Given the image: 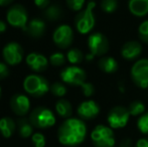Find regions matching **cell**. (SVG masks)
Segmentation results:
<instances>
[{"label": "cell", "mask_w": 148, "mask_h": 147, "mask_svg": "<svg viewBox=\"0 0 148 147\" xmlns=\"http://www.w3.org/2000/svg\"><path fill=\"white\" fill-rule=\"evenodd\" d=\"M94 55H91V53H88V55H86V59L87 61H92V59H94Z\"/></svg>", "instance_id": "obj_40"}, {"label": "cell", "mask_w": 148, "mask_h": 147, "mask_svg": "<svg viewBox=\"0 0 148 147\" xmlns=\"http://www.w3.org/2000/svg\"><path fill=\"white\" fill-rule=\"evenodd\" d=\"M96 7L95 1L88 2L87 6L79 12L75 18L76 28L81 34H88L93 30L96 23V18L94 15V9Z\"/></svg>", "instance_id": "obj_2"}, {"label": "cell", "mask_w": 148, "mask_h": 147, "mask_svg": "<svg viewBox=\"0 0 148 147\" xmlns=\"http://www.w3.org/2000/svg\"><path fill=\"white\" fill-rule=\"evenodd\" d=\"M0 97H1V87H0Z\"/></svg>", "instance_id": "obj_41"}, {"label": "cell", "mask_w": 148, "mask_h": 147, "mask_svg": "<svg viewBox=\"0 0 148 147\" xmlns=\"http://www.w3.org/2000/svg\"><path fill=\"white\" fill-rule=\"evenodd\" d=\"M16 129L14 120L10 117H3L0 119V133L4 138H10Z\"/></svg>", "instance_id": "obj_20"}, {"label": "cell", "mask_w": 148, "mask_h": 147, "mask_svg": "<svg viewBox=\"0 0 148 147\" xmlns=\"http://www.w3.org/2000/svg\"><path fill=\"white\" fill-rule=\"evenodd\" d=\"M11 110L17 116H24L30 109V101L27 96L23 94H16L10 100Z\"/></svg>", "instance_id": "obj_13"}, {"label": "cell", "mask_w": 148, "mask_h": 147, "mask_svg": "<svg viewBox=\"0 0 148 147\" xmlns=\"http://www.w3.org/2000/svg\"><path fill=\"white\" fill-rule=\"evenodd\" d=\"M81 89L83 91V94L85 95V97H91L93 96L94 92H95V88L91 83H84V84L81 86Z\"/></svg>", "instance_id": "obj_33"}, {"label": "cell", "mask_w": 148, "mask_h": 147, "mask_svg": "<svg viewBox=\"0 0 148 147\" xmlns=\"http://www.w3.org/2000/svg\"><path fill=\"white\" fill-rule=\"evenodd\" d=\"M56 111H57L58 115L60 116L62 118H70L73 113V108L71 103L68 100L64 99H60L56 104Z\"/></svg>", "instance_id": "obj_22"}, {"label": "cell", "mask_w": 148, "mask_h": 147, "mask_svg": "<svg viewBox=\"0 0 148 147\" xmlns=\"http://www.w3.org/2000/svg\"><path fill=\"white\" fill-rule=\"evenodd\" d=\"M77 112L82 120H91L99 115L100 107L94 100H87L79 105Z\"/></svg>", "instance_id": "obj_14"}, {"label": "cell", "mask_w": 148, "mask_h": 147, "mask_svg": "<svg viewBox=\"0 0 148 147\" xmlns=\"http://www.w3.org/2000/svg\"><path fill=\"white\" fill-rule=\"evenodd\" d=\"M86 0H66V4L70 9L74 10V11H81L83 10Z\"/></svg>", "instance_id": "obj_32"}, {"label": "cell", "mask_w": 148, "mask_h": 147, "mask_svg": "<svg viewBox=\"0 0 148 147\" xmlns=\"http://www.w3.org/2000/svg\"><path fill=\"white\" fill-rule=\"evenodd\" d=\"M119 147H132V141L130 138H125L121 141Z\"/></svg>", "instance_id": "obj_37"}, {"label": "cell", "mask_w": 148, "mask_h": 147, "mask_svg": "<svg viewBox=\"0 0 148 147\" xmlns=\"http://www.w3.org/2000/svg\"><path fill=\"white\" fill-rule=\"evenodd\" d=\"M137 128L142 134L148 135V112L141 115L137 120Z\"/></svg>", "instance_id": "obj_27"}, {"label": "cell", "mask_w": 148, "mask_h": 147, "mask_svg": "<svg viewBox=\"0 0 148 147\" xmlns=\"http://www.w3.org/2000/svg\"><path fill=\"white\" fill-rule=\"evenodd\" d=\"M45 28L47 25L43 20H41L40 18H32L24 28V31L32 37H40L45 34Z\"/></svg>", "instance_id": "obj_17"}, {"label": "cell", "mask_w": 148, "mask_h": 147, "mask_svg": "<svg viewBox=\"0 0 148 147\" xmlns=\"http://www.w3.org/2000/svg\"><path fill=\"white\" fill-rule=\"evenodd\" d=\"M142 53V45L139 41L130 40L124 43L121 49V55L127 61L136 59Z\"/></svg>", "instance_id": "obj_16"}, {"label": "cell", "mask_w": 148, "mask_h": 147, "mask_svg": "<svg viewBox=\"0 0 148 147\" xmlns=\"http://www.w3.org/2000/svg\"><path fill=\"white\" fill-rule=\"evenodd\" d=\"M2 55H3V59L6 64L10 66H16L22 61L23 49L19 43L11 41L3 47Z\"/></svg>", "instance_id": "obj_12"}, {"label": "cell", "mask_w": 148, "mask_h": 147, "mask_svg": "<svg viewBox=\"0 0 148 147\" xmlns=\"http://www.w3.org/2000/svg\"><path fill=\"white\" fill-rule=\"evenodd\" d=\"M135 147H148V138H141L135 144Z\"/></svg>", "instance_id": "obj_36"}, {"label": "cell", "mask_w": 148, "mask_h": 147, "mask_svg": "<svg viewBox=\"0 0 148 147\" xmlns=\"http://www.w3.org/2000/svg\"><path fill=\"white\" fill-rule=\"evenodd\" d=\"M131 78L140 89H148V59H140L131 68Z\"/></svg>", "instance_id": "obj_6"}, {"label": "cell", "mask_w": 148, "mask_h": 147, "mask_svg": "<svg viewBox=\"0 0 148 147\" xmlns=\"http://www.w3.org/2000/svg\"><path fill=\"white\" fill-rule=\"evenodd\" d=\"M6 18H7V22L11 26L17 28H23V30L28 23L27 12H26L25 8L19 4L13 5L8 9Z\"/></svg>", "instance_id": "obj_10"}, {"label": "cell", "mask_w": 148, "mask_h": 147, "mask_svg": "<svg viewBox=\"0 0 148 147\" xmlns=\"http://www.w3.org/2000/svg\"><path fill=\"white\" fill-rule=\"evenodd\" d=\"M34 4L40 9H45L49 7V0H34Z\"/></svg>", "instance_id": "obj_35"}, {"label": "cell", "mask_w": 148, "mask_h": 147, "mask_svg": "<svg viewBox=\"0 0 148 147\" xmlns=\"http://www.w3.org/2000/svg\"><path fill=\"white\" fill-rule=\"evenodd\" d=\"M98 67L105 74H114L118 71V63L112 57H102L98 62Z\"/></svg>", "instance_id": "obj_19"}, {"label": "cell", "mask_w": 148, "mask_h": 147, "mask_svg": "<svg viewBox=\"0 0 148 147\" xmlns=\"http://www.w3.org/2000/svg\"><path fill=\"white\" fill-rule=\"evenodd\" d=\"M31 141L34 147H45V136L42 133H33L31 136Z\"/></svg>", "instance_id": "obj_31"}, {"label": "cell", "mask_w": 148, "mask_h": 147, "mask_svg": "<svg viewBox=\"0 0 148 147\" xmlns=\"http://www.w3.org/2000/svg\"><path fill=\"white\" fill-rule=\"evenodd\" d=\"M8 75H9V70H8L7 65L0 62V81L7 78Z\"/></svg>", "instance_id": "obj_34"}, {"label": "cell", "mask_w": 148, "mask_h": 147, "mask_svg": "<svg viewBox=\"0 0 148 147\" xmlns=\"http://www.w3.org/2000/svg\"><path fill=\"white\" fill-rule=\"evenodd\" d=\"M6 30V23L3 20H0V34H3Z\"/></svg>", "instance_id": "obj_38"}, {"label": "cell", "mask_w": 148, "mask_h": 147, "mask_svg": "<svg viewBox=\"0 0 148 147\" xmlns=\"http://www.w3.org/2000/svg\"><path fill=\"white\" fill-rule=\"evenodd\" d=\"M66 59L72 64L73 66H76L81 64L84 59V55L79 49H71L66 53Z\"/></svg>", "instance_id": "obj_23"}, {"label": "cell", "mask_w": 148, "mask_h": 147, "mask_svg": "<svg viewBox=\"0 0 148 147\" xmlns=\"http://www.w3.org/2000/svg\"><path fill=\"white\" fill-rule=\"evenodd\" d=\"M101 8L105 13H113L117 10L118 2L117 0H102Z\"/></svg>", "instance_id": "obj_26"}, {"label": "cell", "mask_w": 148, "mask_h": 147, "mask_svg": "<svg viewBox=\"0 0 148 147\" xmlns=\"http://www.w3.org/2000/svg\"><path fill=\"white\" fill-rule=\"evenodd\" d=\"M49 91L53 93V95H55V96H57V97H60H60H64V95L66 94V86L59 82L53 83V84L51 86V90Z\"/></svg>", "instance_id": "obj_28"}, {"label": "cell", "mask_w": 148, "mask_h": 147, "mask_svg": "<svg viewBox=\"0 0 148 147\" xmlns=\"http://www.w3.org/2000/svg\"><path fill=\"white\" fill-rule=\"evenodd\" d=\"M53 42L60 49H68L74 40L73 28L68 24H62L55 30L53 34Z\"/></svg>", "instance_id": "obj_11"}, {"label": "cell", "mask_w": 148, "mask_h": 147, "mask_svg": "<svg viewBox=\"0 0 148 147\" xmlns=\"http://www.w3.org/2000/svg\"><path fill=\"white\" fill-rule=\"evenodd\" d=\"M138 36L145 43H148V19L144 20L138 27Z\"/></svg>", "instance_id": "obj_30"}, {"label": "cell", "mask_w": 148, "mask_h": 147, "mask_svg": "<svg viewBox=\"0 0 148 147\" xmlns=\"http://www.w3.org/2000/svg\"><path fill=\"white\" fill-rule=\"evenodd\" d=\"M49 62L53 66H56V67H60V66L64 65L66 63V57H64V53H53V55L49 57Z\"/></svg>", "instance_id": "obj_29"}, {"label": "cell", "mask_w": 148, "mask_h": 147, "mask_svg": "<svg viewBox=\"0 0 148 147\" xmlns=\"http://www.w3.org/2000/svg\"><path fill=\"white\" fill-rule=\"evenodd\" d=\"M90 53L94 57H104L109 51V40L101 32H94L88 37Z\"/></svg>", "instance_id": "obj_7"}, {"label": "cell", "mask_w": 148, "mask_h": 147, "mask_svg": "<svg viewBox=\"0 0 148 147\" xmlns=\"http://www.w3.org/2000/svg\"><path fill=\"white\" fill-rule=\"evenodd\" d=\"M128 9L136 17H144L148 14V0H128Z\"/></svg>", "instance_id": "obj_18"}, {"label": "cell", "mask_w": 148, "mask_h": 147, "mask_svg": "<svg viewBox=\"0 0 148 147\" xmlns=\"http://www.w3.org/2000/svg\"><path fill=\"white\" fill-rule=\"evenodd\" d=\"M60 79L64 83L72 86H82L86 83L87 75L82 68L78 66H70L60 72Z\"/></svg>", "instance_id": "obj_8"}, {"label": "cell", "mask_w": 148, "mask_h": 147, "mask_svg": "<svg viewBox=\"0 0 148 147\" xmlns=\"http://www.w3.org/2000/svg\"><path fill=\"white\" fill-rule=\"evenodd\" d=\"M91 139L95 147H114L115 135L113 129L109 126L99 124L93 129Z\"/></svg>", "instance_id": "obj_4"}, {"label": "cell", "mask_w": 148, "mask_h": 147, "mask_svg": "<svg viewBox=\"0 0 148 147\" xmlns=\"http://www.w3.org/2000/svg\"><path fill=\"white\" fill-rule=\"evenodd\" d=\"M17 127H18V133L22 138H28L32 136L33 132V126L30 123L29 119L26 118H20L17 121Z\"/></svg>", "instance_id": "obj_21"}, {"label": "cell", "mask_w": 148, "mask_h": 147, "mask_svg": "<svg viewBox=\"0 0 148 147\" xmlns=\"http://www.w3.org/2000/svg\"><path fill=\"white\" fill-rule=\"evenodd\" d=\"M130 113L128 109L125 107L117 106L111 109L107 117V121L109 124V127L112 129H121L124 128L128 124L130 119Z\"/></svg>", "instance_id": "obj_9"}, {"label": "cell", "mask_w": 148, "mask_h": 147, "mask_svg": "<svg viewBox=\"0 0 148 147\" xmlns=\"http://www.w3.org/2000/svg\"><path fill=\"white\" fill-rule=\"evenodd\" d=\"M145 109H146L145 105L141 101H134V102H132L129 105L128 111L131 116L137 117V116L143 115L145 113Z\"/></svg>", "instance_id": "obj_24"}, {"label": "cell", "mask_w": 148, "mask_h": 147, "mask_svg": "<svg viewBox=\"0 0 148 147\" xmlns=\"http://www.w3.org/2000/svg\"><path fill=\"white\" fill-rule=\"evenodd\" d=\"M13 0H0V6H6L9 5Z\"/></svg>", "instance_id": "obj_39"}, {"label": "cell", "mask_w": 148, "mask_h": 147, "mask_svg": "<svg viewBox=\"0 0 148 147\" xmlns=\"http://www.w3.org/2000/svg\"><path fill=\"white\" fill-rule=\"evenodd\" d=\"M87 135V126L82 119L68 118L58 130V138L60 144L74 147L83 143Z\"/></svg>", "instance_id": "obj_1"}, {"label": "cell", "mask_w": 148, "mask_h": 147, "mask_svg": "<svg viewBox=\"0 0 148 147\" xmlns=\"http://www.w3.org/2000/svg\"><path fill=\"white\" fill-rule=\"evenodd\" d=\"M28 119L33 127L39 129H47L56 124L55 114L45 107H37L32 110Z\"/></svg>", "instance_id": "obj_5"}, {"label": "cell", "mask_w": 148, "mask_h": 147, "mask_svg": "<svg viewBox=\"0 0 148 147\" xmlns=\"http://www.w3.org/2000/svg\"><path fill=\"white\" fill-rule=\"evenodd\" d=\"M26 64L28 68L35 73L45 72L47 69L49 61L43 55L38 53H31L26 57Z\"/></svg>", "instance_id": "obj_15"}, {"label": "cell", "mask_w": 148, "mask_h": 147, "mask_svg": "<svg viewBox=\"0 0 148 147\" xmlns=\"http://www.w3.org/2000/svg\"><path fill=\"white\" fill-rule=\"evenodd\" d=\"M45 16L49 20H58L62 16V9L59 5H51L45 8Z\"/></svg>", "instance_id": "obj_25"}, {"label": "cell", "mask_w": 148, "mask_h": 147, "mask_svg": "<svg viewBox=\"0 0 148 147\" xmlns=\"http://www.w3.org/2000/svg\"><path fill=\"white\" fill-rule=\"evenodd\" d=\"M23 88L28 95L35 97V98L42 97L51 90V87L47 79L37 74L28 75L24 79Z\"/></svg>", "instance_id": "obj_3"}]
</instances>
